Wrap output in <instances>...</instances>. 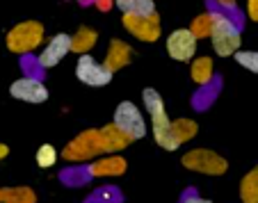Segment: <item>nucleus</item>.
<instances>
[{
  "label": "nucleus",
  "mask_w": 258,
  "mask_h": 203,
  "mask_svg": "<svg viewBox=\"0 0 258 203\" xmlns=\"http://www.w3.org/2000/svg\"><path fill=\"white\" fill-rule=\"evenodd\" d=\"M142 101H144L146 112L151 116V132H153L156 144L162 146L165 151H176L178 149V142L171 135V119L167 116L162 96L156 89H144V92H142Z\"/></svg>",
  "instance_id": "obj_1"
},
{
  "label": "nucleus",
  "mask_w": 258,
  "mask_h": 203,
  "mask_svg": "<svg viewBox=\"0 0 258 203\" xmlns=\"http://www.w3.org/2000/svg\"><path fill=\"white\" fill-rule=\"evenodd\" d=\"M208 37L213 41V50L219 57H229L242 46V34L235 28V23L219 14H213V28Z\"/></svg>",
  "instance_id": "obj_2"
},
{
  "label": "nucleus",
  "mask_w": 258,
  "mask_h": 203,
  "mask_svg": "<svg viewBox=\"0 0 258 203\" xmlns=\"http://www.w3.org/2000/svg\"><path fill=\"white\" fill-rule=\"evenodd\" d=\"M44 41V25L39 21H23L7 32V48L16 55H28Z\"/></svg>",
  "instance_id": "obj_3"
},
{
  "label": "nucleus",
  "mask_w": 258,
  "mask_h": 203,
  "mask_svg": "<svg viewBox=\"0 0 258 203\" xmlns=\"http://www.w3.org/2000/svg\"><path fill=\"white\" fill-rule=\"evenodd\" d=\"M183 167L192 171H199V174H208V176H222L229 169V162L226 158H222L219 153L208 149H195L187 151L183 155Z\"/></svg>",
  "instance_id": "obj_4"
},
{
  "label": "nucleus",
  "mask_w": 258,
  "mask_h": 203,
  "mask_svg": "<svg viewBox=\"0 0 258 203\" xmlns=\"http://www.w3.org/2000/svg\"><path fill=\"white\" fill-rule=\"evenodd\" d=\"M114 126L123 132L126 137H131V142L135 140H142L146 135V119L142 116L140 107L131 101H123L117 105L114 110Z\"/></svg>",
  "instance_id": "obj_5"
},
{
  "label": "nucleus",
  "mask_w": 258,
  "mask_h": 203,
  "mask_svg": "<svg viewBox=\"0 0 258 203\" xmlns=\"http://www.w3.org/2000/svg\"><path fill=\"white\" fill-rule=\"evenodd\" d=\"M103 153L101 142H98V130H85L80 132L67 149L62 151V158L69 162H87L92 158H98Z\"/></svg>",
  "instance_id": "obj_6"
},
{
  "label": "nucleus",
  "mask_w": 258,
  "mask_h": 203,
  "mask_svg": "<svg viewBox=\"0 0 258 203\" xmlns=\"http://www.w3.org/2000/svg\"><path fill=\"white\" fill-rule=\"evenodd\" d=\"M76 76H78L80 83L89 85V87H105V85L112 83V76L101 62L92 57V55H80L78 57V64H76Z\"/></svg>",
  "instance_id": "obj_7"
},
{
  "label": "nucleus",
  "mask_w": 258,
  "mask_h": 203,
  "mask_svg": "<svg viewBox=\"0 0 258 203\" xmlns=\"http://www.w3.org/2000/svg\"><path fill=\"white\" fill-rule=\"evenodd\" d=\"M167 55L176 62H192L197 55V39L187 28L174 30L167 37Z\"/></svg>",
  "instance_id": "obj_8"
},
{
  "label": "nucleus",
  "mask_w": 258,
  "mask_h": 203,
  "mask_svg": "<svg viewBox=\"0 0 258 203\" xmlns=\"http://www.w3.org/2000/svg\"><path fill=\"white\" fill-rule=\"evenodd\" d=\"M10 94L14 98L23 103H32V105H39V103L48 101V89L41 80L37 78H21V80H14L10 85Z\"/></svg>",
  "instance_id": "obj_9"
},
{
  "label": "nucleus",
  "mask_w": 258,
  "mask_h": 203,
  "mask_svg": "<svg viewBox=\"0 0 258 203\" xmlns=\"http://www.w3.org/2000/svg\"><path fill=\"white\" fill-rule=\"evenodd\" d=\"M126 30L137 37L140 41H156L160 37V23H158V14L153 16H121Z\"/></svg>",
  "instance_id": "obj_10"
},
{
  "label": "nucleus",
  "mask_w": 258,
  "mask_h": 203,
  "mask_svg": "<svg viewBox=\"0 0 258 203\" xmlns=\"http://www.w3.org/2000/svg\"><path fill=\"white\" fill-rule=\"evenodd\" d=\"M69 53H71V37H69V34H64V32L55 34V37L48 41V46H46V48L39 53V66L41 69L55 66V64L62 62Z\"/></svg>",
  "instance_id": "obj_11"
},
{
  "label": "nucleus",
  "mask_w": 258,
  "mask_h": 203,
  "mask_svg": "<svg viewBox=\"0 0 258 203\" xmlns=\"http://www.w3.org/2000/svg\"><path fill=\"white\" fill-rule=\"evenodd\" d=\"M131 57H133L131 46H128L126 41H121V39H112V41H110V50H107L105 62H101V64L110 73H114V71H119V69L126 66V64L131 62Z\"/></svg>",
  "instance_id": "obj_12"
},
{
  "label": "nucleus",
  "mask_w": 258,
  "mask_h": 203,
  "mask_svg": "<svg viewBox=\"0 0 258 203\" xmlns=\"http://www.w3.org/2000/svg\"><path fill=\"white\" fill-rule=\"evenodd\" d=\"M98 142H101L103 153H114V151L126 149L131 144V137L123 135L114 123H107V126L98 128Z\"/></svg>",
  "instance_id": "obj_13"
},
{
  "label": "nucleus",
  "mask_w": 258,
  "mask_h": 203,
  "mask_svg": "<svg viewBox=\"0 0 258 203\" xmlns=\"http://www.w3.org/2000/svg\"><path fill=\"white\" fill-rule=\"evenodd\" d=\"M89 176H121L126 171V160L121 155H110V158H101L92 162L89 167Z\"/></svg>",
  "instance_id": "obj_14"
},
{
  "label": "nucleus",
  "mask_w": 258,
  "mask_h": 203,
  "mask_svg": "<svg viewBox=\"0 0 258 203\" xmlns=\"http://www.w3.org/2000/svg\"><path fill=\"white\" fill-rule=\"evenodd\" d=\"M121 10L123 16H153L156 14V3L153 0H112Z\"/></svg>",
  "instance_id": "obj_15"
},
{
  "label": "nucleus",
  "mask_w": 258,
  "mask_h": 203,
  "mask_svg": "<svg viewBox=\"0 0 258 203\" xmlns=\"http://www.w3.org/2000/svg\"><path fill=\"white\" fill-rule=\"evenodd\" d=\"M98 41V32L96 30H89V28H80L76 32V37H71V50L73 53H80L85 55L89 48H94V44Z\"/></svg>",
  "instance_id": "obj_16"
},
{
  "label": "nucleus",
  "mask_w": 258,
  "mask_h": 203,
  "mask_svg": "<svg viewBox=\"0 0 258 203\" xmlns=\"http://www.w3.org/2000/svg\"><path fill=\"white\" fill-rule=\"evenodd\" d=\"M190 76L197 85H208L213 80V59L210 57H197L192 59Z\"/></svg>",
  "instance_id": "obj_17"
},
{
  "label": "nucleus",
  "mask_w": 258,
  "mask_h": 203,
  "mask_svg": "<svg viewBox=\"0 0 258 203\" xmlns=\"http://www.w3.org/2000/svg\"><path fill=\"white\" fill-rule=\"evenodd\" d=\"M240 198L242 203H258V169H251L240 183Z\"/></svg>",
  "instance_id": "obj_18"
},
{
  "label": "nucleus",
  "mask_w": 258,
  "mask_h": 203,
  "mask_svg": "<svg viewBox=\"0 0 258 203\" xmlns=\"http://www.w3.org/2000/svg\"><path fill=\"white\" fill-rule=\"evenodd\" d=\"M197 123L192 119H178V121H171V135H174V140L178 142V146L183 144V142H190L192 137L197 135Z\"/></svg>",
  "instance_id": "obj_19"
},
{
  "label": "nucleus",
  "mask_w": 258,
  "mask_h": 203,
  "mask_svg": "<svg viewBox=\"0 0 258 203\" xmlns=\"http://www.w3.org/2000/svg\"><path fill=\"white\" fill-rule=\"evenodd\" d=\"M0 201L5 203H34L37 196L30 187H5L0 189Z\"/></svg>",
  "instance_id": "obj_20"
},
{
  "label": "nucleus",
  "mask_w": 258,
  "mask_h": 203,
  "mask_svg": "<svg viewBox=\"0 0 258 203\" xmlns=\"http://www.w3.org/2000/svg\"><path fill=\"white\" fill-rule=\"evenodd\" d=\"M85 203H121V194H119L117 187H101Z\"/></svg>",
  "instance_id": "obj_21"
},
{
  "label": "nucleus",
  "mask_w": 258,
  "mask_h": 203,
  "mask_svg": "<svg viewBox=\"0 0 258 203\" xmlns=\"http://www.w3.org/2000/svg\"><path fill=\"white\" fill-rule=\"evenodd\" d=\"M210 28H213V14H201L192 21V28H187V30H190V32L195 34V39L199 41V39L208 37Z\"/></svg>",
  "instance_id": "obj_22"
},
{
  "label": "nucleus",
  "mask_w": 258,
  "mask_h": 203,
  "mask_svg": "<svg viewBox=\"0 0 258 203\" xmlns=\"http://www.w3.org/2000/svg\"><path fill=\"white\" fill-rule=\"evenodd\" d=\"M233 57H235V62H238L240 66H244L247 71H251V73L258 71V53L256 50H235Z\"/></svg>",
  "instance_id": "obj_23"
},
{
  "label": "nucleus",
  "mask_w": 258,
  "mask_h": 203,
  "mask_svg": "<svg viewBox=\"0 0 258 203\" xmlns=\"http://www.w3.org/2000/svg\"><path fill=\"white\" fill-rule=\"evenodd\" d=\"M57 158H59L57 151H55V146H50V144L39 146V151H37V165H39L41 169H48V167H53Z\"/></svg>",
  "instance_id": "obj_24"
},
{
  "label": "nucleus",
  "mask_w": 258,
  "mask_h": 203,
  "mask_svg": "<svg viewBox=\"0 0 258 203\" xmlns=\"http://www.w3.org/2000/svg\"><path fill=\"white\" fill-rule=\"evenodd\" d=\"M89 178L87 169H64L62 171V180L67 185H83Z\"/></svg>",
  "instance_id": "obj_25"
},
{
  "label": "nucleus",
  "mask_w": 258,
  "mask_h": 203,
  "mask_svg": "<svg viewBox=\"0 0 258 203\" xmlns=\"http://www.w3.org/2000/svg\"><path fill=\"white\" fill-rule=\"evenodd\" d=\"M247 14L251 21H258V0H249L247 3Z\"/></svg>",
  "instance_id": "obj_26"
},
{
  "label": "nucleus",
  "mask_w": 258,
  "mask_h": 203,
  "mask_svg": "<svg viewBox=\"0 0 258 203\" xmlns=\"http://www.w3.org/2000/svg\"><path fill=\"white\" fill-rule=\"evenodd\" d=\"M183 203H213V201H208V198H201V196H197V194H187L185 198H183Z\"/></svg>",
  "instance_id": "obj_27"
},
{
  "label": "nucleus",
  "mask_w": 258,
  "mask_h": 203,
  "mask_svg": "<svg viewBox=\"0 0 258 203\" xmlns=\"http://www.w3.org/2000/svg\"><path fill=\"white\" fill-rule=\"evenodd\" d=\"M96 5L101 7V10H110V7H112L114 3H112V0H96Z\"/></svg>",
  "instance_id": "obj_28"
},
{
  "label": "nucleus",
  "mask_w": 258,
  "mask_h": 203,
  "mask_svg": "<svg viewBox=\"0 0 258 203\" xmlns=\"http://www.w3.org/2000/svg\"><path fill=\"white\" fill-rule=\"evenodd\" d=\"M217 3H219V7H231V10L235 7V0H217Z\"/></svg>",
  "instance_id": "obj_29"
},
{
  "label": "nucleus",
  "mask_w": 258,
  "mask_h": 203,
  "mask_svg": "<svg viewBox=\"0 0 258 203\" xmlns=\"http://www.w3.org/2000/svg\"><path fill=\"white\" fill-rule=\"evenodd\" d=\"M7 155H10V149H7L5 144H0V160H5Z\"/></svg>",
  "instance_id": "obj_30"
}]
</instances>
